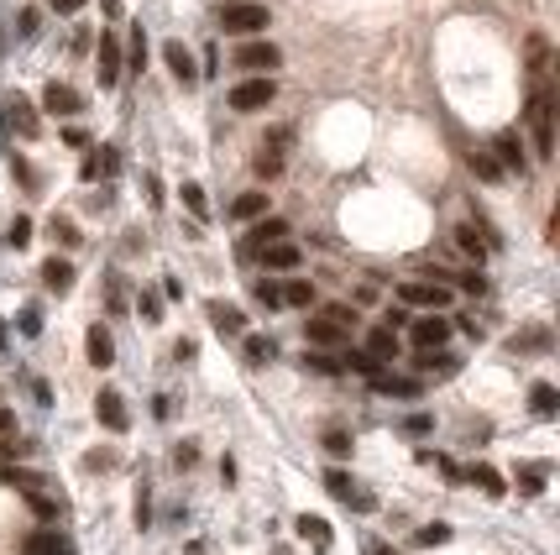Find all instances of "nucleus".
Listing matches in <instances>:
<instances>
[{"mask_svg":"<svg viewBox=\"0 0 560 555\" xmlns=\"http://www.w3.org/2000/svg\"><path fill=\"white\" fill-rule=\"evenodd\" d=\"M529 131H534V153L556 157V90H550V79H539L529 90Z\"/></svg>","mask_w":560,"mask_h":555,"instance_id":"nucleus-1","label":"nucleus"},{"mask_svg":"<svg viewBox=\"0 0 560 555\" xmlns=\"http://www.w3.org/2000/svg\"><path fill=\"white\" fill-rule=\"evenodd\" d=\"M220 27L236 31V37H257V31H267V5L262 0H225L220 5Z\"/></svg>","mask_w":560,"mask_h":555,"instance_id":"nucleus-2","label":"nucleus"},{"mask_svg":"<svg viewBox=\"0 0 560 555\" xmlns=\"http://www.w3.org/2000/svg\"><path fill=\"white\" fill-rule=\"evenodd\" d=\"M273 94H278V84H273L267 74L241 79V84L231 90V110H241V116H251V110H267V105H273Z\"/></svg>","mask_w":560,"mask_h":555,"instance_id":"nucleus-3","label":"nucleus"},{"mask_svg":"<svg viewBox=\"0 0 560 555\" xmlns=\"http://www.w3.org/2000/svg\"><path fill=\"white\" fill-rule=\"evenodd\" d=\"M398 299L404 304H414V309H445L451 304V288L440 283V273L435 278H414V283H404L398 288Z\"/></svg>","mask_w":560,"mask_h":555,"instance_id":"nucleus-4","label":"nucleus"},{"mask_svg":"<svg viewBox=\"0 0 560 555\" xmlns=\"http://www.w3.org/2000/svg\"><path fill=\"white\" fill-rule=\"evenodd\" d=\"M278 63H283V53L273 42H241L236 48V68H247V74H273Z\"/></svg>","mask_w":560,"mask_h":555,"instance_id":"nucleus-5","label":"nucleus"},{"mask_svg":"<svg viewBox=\"0 0 560 555\" xmlns=\"http://www.w3.org/2000/svg\"><path fill=\"white\" fill-rule=\"evenodd\" d=\"M100 90H116L121 84V37L116 31H100Z\"/></svg>","mask_w":560,"mask_h":555,"instance_id":"nucleus-6","label":"nucleus"},{"mask_svg":"<svg viewBox=\"0 0 560 555\" xmlns=\"http://www.w3.org/2000/svg\"><path fill=\"white\" fill-rule=\"evenodd\" d=\"M408 336H414V346H419V351H435V346H445V340H451V320H440V309H430L424 320H414V325H408Z\"/></svg>","mask_w":560,"mask_h":555,"instance_id":"nucleus-7","label":"nucleus"},{"mask_svg":"<svg viewBox=\"0 0 560 555\" xmlns=\"http://www.w3.org/2000/svg\"><path fill=\"white\" fill-rule=\"evenodd\" d=\"M94 419L105 425L110 435H121L126 425H131V414H126V399L116 393V388H100V399H94Z\"/></svg>","mask_w":560,"mask_h":555,"instance_id":"nucleus-8","label":"nucleus"},{"mask_svg":"<svg viewBox=\"0 0 560 555\" xmlns=\"http://www.w3.org/2000/svg\"><path fill=\"white\" fill-rule=\"evenodd\" d=\"M42 110H53V116H79V110H84V94L74 90V84H58V79H53V84L42 90Z\"/></svg>","mask_w":560,"mask_h":555,"instance_id":"nucleus-9","label":"nucleus"},{"mask_svg":"<svg viewBox=\"0 0 560 555\" xmlns=\"http://www.w3.org/2000/svg\"><path fill=\"white\" fill-rule=\"evenodd\" d=\"M278 236H288V220H283V216H267V220L257 216V225L247 231V242H241V251H247V257H257V251L267 247V242H278Z\"/></svg>","mask_w":560,"mask_h":555,"instance_id":"nucleus-10","label":"nucleus"},{"mask_svg":"<svg viewBox=\"0 0 560 555\" xmlns=\"http://www.w3.org/2000/svg\"><path fill=\"white\" fill-rule=\"evenodd\" d=\"M283 147H288V131H273L267 142H262V153H257V179H278L283 173Z\"/></svg>","mask_w":560,"mask_h":555,"instance_id":"nucleus-11","label":"nucleus"},{"mask_svg":"<svg viewBox=\"0 0 560 555\" xmlns=\"http://www.w3.org/2000/svg\"><path fill=\"white\" fill-rule=\"evenodd\" d=\"M257 257H262V268H273V273H293V268H299V247H293L288 236L267 242V247L257 251Z\"/></svg>","mask_w":560,"mask_h":555,"instance_id":"nucleus-12","label":"nucleus"},{"mask_svg":"<svg viewBox=\"0 0 560 555\" xmlns=\"http://www.w3.org/2000/svg\"><path fill=\"white\" fill-rule=\"evenodd\" d=\"M22 555H74V545L63 540L58 529H37V534L22 540Z\"/></svg>","mask_w":560,"mask_h":555,"instance_id":"nucleus-13","label":"nucleus"},{"mask_svg":"<svg viewBox=\"0 0 560 555\" xmlns=\"http://www.w3.org/2000/svg\"><path fill=\"white\" fill-rule=\"evenodd\" d=\"M162 58H168V68H173V79H179V84H199L194 53H188L184 42H168V48H162Z\"/></svg>","mask_w":560,"mask_h":555,"instance_id":"nucleus-14","label":"nucleus"},{"mask_svg":"<svg viewBox=\"0 0 560 555\" xmlns=\"http://www.w3.org/2000/svg\"><path fill=\"white\" fill-rule=\"evenodd\" d=\"M210 325H215L220 336H247V314H241V309L236 304H210Z\"/></svg>","mask_w":560,"mask_h":555,"instance_id":"nucleus-15","label":"nucleus"},{"mask_svg":"<svg viewBox=\"0 0 560 555\" xmlns=\"http://www.w3.org/2000/svg\"><path fill=\"white\" fill-rule=\"evenodd\" d=\"M116 168H121V153H116V147H100V153H90L84 163H79V173H84L90 184H94V179H110Z\"/></svg>","mask_w":560,"mask_h":555,"instance_id":"nucleus-16","label":"nucleus"},{"mask_svg":"<svg viewBox=\"0 0 560 555\" xmlns=\"http://www.w3.org/2000/svg\"><path fill=\"white\" fill-rule=\"evenodd\" d=\"M304 340L330 351V346H341V340H346V330L336 325V320H325V314H319V320H304Z\"/></svg>","mask_w":560,"mask_h":555,"instance_id":"nucleus-17","label":"nucleus"},{"mask_svg":"<svg viewBox=\"0 0 560 555\" xmlns=\"http://www.w3.org/2000/svg\"><path fill=\"white\" fill-rule=\"evenodd\" d=\"M493 153H498V168H513V173H524L529 163H524V142L513 137V131H503L498 142H493Z\"/></svg>","mask_w":560,"mask_h":555,"instance_id":"nucleus-18","label":"nucleus"},{"mask_svg":"<svg viewBox=\"0 0 560 555\" xmlns=\"http://www.w3.org/2000/svg\"><path fill=\"white\" fill-rule=\"evenodd\" d=\"M545 477H550V466H545V462H524L519 471H513V482H519V493H524V498L545 493Z\"/></svg>","mask_w":560,"mask_h":555,"instance_id":"nucleus-19","label":"nucleus"},{"mask_svg":"<svg viewBox=\"0 0 560 555\" xmlns=\"http://www.w3.org/2000/svg\"><path fill=\"white\" fill-rule=\"evenodd\" d=\"M84 351H90L94 367H110V362H116V340H110V330H105V325H94L90 340H84Z\"/></svg>","mask_w":560,"mask_h":555,"instance_id":"nucleus-20","label":"nucleus"},{"mask_svg":"<svg viewBox=\"0 0 560 555\" xmlns=\"http://www.w3.org/2000/svg\"><path fill=\"white\" fill-rule=\"evenodd\" d=\"M367 357H377V362H393V357H398V330H393V325H377L372 336H367Z\"/></svg>","mask_w":560,"mask_h":555,"instance_id":"nucleus-21","label":"nucleus"},{"mask_svg":"<svg viewBox=\"0 0 560 555\" xmlns=\"http://www.w3.org/2000/svg\"><path fill=\"white\" fill-rule=\"evenodd\" d=\"M5 110H11V126H16L22 137H37V131H42V121H37V110H31V100H22V94H16V100H11Z\"/></svg>","mask_w":560,"mask_h":555,"instance_id":"nucleus-22","label":"nucleus"},{"mask_svg":"<svg viewBox=\"0 0 560 555\" xmlns=\"http://www.w3.org/2000/svg\"><path fill=\"white\" fill-rule=\"evenodd\" d=\"M42 283H48L53 294H68V288H74V268H68L63 257H48V262H42Z\"/></svg>","mask_w":560,"mask_h":555,"instance_id":"nucleus-23","label":"nucleus"},{"mask_svg":"<svg viewBox=\"0 0 560 555\" xmlns=\"http://www.w3.org/2000/svg\"><path fill=\"white\" fill-rule=\"evenodd\" d=\"M293 529H299V540H310L314 551H330V524H325L319 514H304Z\"/></svg>","mask_w":560,"mask_h":555,"instance_id":"nucleus-24","label":"nucleus"},{"mask_svg":"<svg viewBox=\"0 0 560 555\" xmlns=\"http://www.w3.org/2000/svg\"><path fill=\"white\" fill-rule=\"evenodd\" d=\"M529 409L539 414V419H556V414H560V393L550 388V383H534V388H529Z\"/></svg>","mask_w":560,"mask_h":555,"instance_id":"nucleus-25","label":"nucleus"},{"mask_svg":"<svg viewBox=\"0 0 560 555\" xmlns=\"http://www.w3.org/2000/svg\"><path fill=\"white\" fill-rule=\"evenodd\" d=\"M241 357H247L251 367H267L278 357V346H273V336H247L241 340Z\"/></svg>","mask_w":560,"mask_h":555,"instance_id":"nucleus-26","label":"nucleus"},{"mask_svg":"<svg viewBox=\"0 0 560 555\" xmlns=\"http://www.w3.org/2000/svg\"><path fill=\"white\" fill-rule=\"evenodd\" d=\"M467 482H477V488H482L487 498H503V493H508V488H503V477H498V466H487V462H477V466H471V471H467Z\"/></svg>","mask_w":560,"mask_h":555,"instance_id":"nucleus-27","label":"nucleus"},{"mask_svg":"<svg viewBox=\"0 0 560 555\" xmlns=\"http://www.w3.org/2000/svg\"><path fill=\"white\" fill-rule=\"evenodd\" d=\"M372 388L377 393H398V399H414V393H419L414 377H393V372H372Z\"/></svg>","mask_w":560,"mask_h":555,"instance_id":"nucleus-28","label":"nucleus"},{"mask_svg":"<svg viewBox=\"0 0 560 555\" xmlns=\"http://www.w3.org/2000/svg\"><path fill=\"white\" fill-rule=\"evenodd\" d=\"M278 294H283V304H293V309H310V304H314V283H304V278H288V283H278Z\"/></svg>","mask_w":560,"mask_h":555,"instance_id":"nucleus-29","label":"nucleus"},{"mask_svg":"<svg viewBox=\"0 0 560 555\" xmlns=\"http://www.w3.org/2000/svg\"><path fill=\"white\" fill-rule=\"evenodd\" d=\"M304 367H310V372H325V377H341L346 362H341V357H330L325 346H314V351H304Z\"/></svg>","mask_w":560,"mask_h":555,"instance_id":"nucleus-30","label":"nucleus"},{"mask_svg":"<svg viewBox=\"0 0 560 555\" xmlns=\"http://www.w3.org/2000/svg\"><path fill=\"white\" fill-rule=\"evenodd\" d=\"M414 367L419 372H435V377H451V372H456V357H451V351H419V362H414Z\"/></svg>","mask_w":560,"mask_h":555,"instance_id":"nucleus-31","label":"nucleus"},{"mask_svg":"<svg viewBox=\"0 0 560 555\" xmlns=\"http://www.w3.org/2000/svg\"><path fill=\"white\" fill-rule=\"evenodd\" d=\"M231 216H236V220H257V216H267V194H241V199L231 205Z\"/></svg>","mask_w":560,"mask_h":555,"instance_id":"nucleus-32","label":"nucleus"},{"mask_svg":"<svg viewBox=\"0 0 560 555\" xmlns=\"http://www.w3.org/2000/svg\"><path fill=\"white\" fill-rule=\"evenodd\" d=\"M456 247L467 251V257H477V262L487 257V242L477 236V225H456Z\"/></svg>","mask_w":560,"mask_h":555,"instance_id":"nucleus-33","label":"nucleus"},{"mask_svg":"<svg viewBox=\"0 0 560 555\" xmlns=\"http://www.w3.org/2000/svg\"><path fill=\"white\" fill-rule=\"evenodd\" d=\"M467 163H471V173H477V179H482V184H498V179H503L498 157H487V153H471Z\"/></svg>","mask_w":560,"mask_h":555,"instance_id":"nucleus-34","label":"nucleus"},{"mask_svg":"<svg viewBox=\"0 0 560 555\" xmlns=\"http://www.w3.org/2000/svg\"><path fill=\"white\" fill-rule=\"evenodd\" d=\"M48 236H53V242H63V247H79V225H74L68 216H53V220H48Z\"/></svg>","mask_w":560,"mask_h":555,"instance_id":"nucleus-35","label":"nucleus"},{"mask_svg":"<svg viewBox=\"0 0 560 555\" xmlns=\"http://www.w3.org/2000/svg\"><path fill=\"white\" fill-rule=\"evenodd\" d=\"M184 205H188V216L194 220H210V205H205V189L199 184H184Z\"/></svg>","mask_w":560,"mask_h":555,"instance_id":"nucleus-36","label":"nucleus"},{"mask_svg":"<svg viewBox=\"0 0 560 555\" xmlns=\"http://www.w3.org/2000/svg\"><path fill=\"white\" fill-rule=\"evenodd\" d=\"M5 242H11V247L22 251V247H27V242H31V220H27V216H16V220H11V225H5Z\"/></svg>","mask_w":560,"mask_h":555,"instance_id":"nucleus-37","label":"nucleus"},{"mask_svg":"<svg viewBox=\"0 0 560 555\" xmlns=\"http://www.w3.org/2000/svg\"><path fill=\"white\" fill-rule=\"evenodd\" d=\"M351 372H362V377H372V372H382V362L377 357H367V351H351V357H341Z\"/></svg>","mask_w":560,"mask_h":555,"instance_id":"nucleus-38","label":"nucleus"},{"mask_svg":"<svg viewBox=\"0 0 560 555\" xmlns=\"http://www.w3.org/2000/svg\"><path fill=\"white\" fill-rule=\"evenodd\" d=\"M445 540H451V524H440V519H435V524H424L419 534H414V545H445Z\"/></svg>","mask_w":560,"mask_h":555,"instance_id":"nucleus-39","label":"nucleus"},{"mask_svg":"<svg viewBox=\"0 0 560 555\" xmlns=\"http://www.w3.org/2000/svg\"><path fill=\"white\" fill-rule=\"evenodd\" d=\"M126 58H131V68H136V74L147 68V31H142V27L131 31V53H126Z\"/></svg>","mask_w":560,"mask_h":555,"instance_id":"nucleus-40","label":"nucleus"},{"mask_svg":"<svg viewBox=\"0 0 560 555\" xmlns=\"http://www.w3.org/2000/svg\"><path fill=\"white\" fill-rule=\"evenodd\" d=\"M325 488H330V493H336V498H341V503H346V498H351V488H356V482H351V477H346L341 466H336V471H325Z\"/></svg>","mask_w":560,"mask_h":555,"instance_id":"nucleus-41","label":"nucleus"},{"mask_svg":"<svg viewBox=\"0 0 560 555\" xmlns=\"http://www.w3.org/2000/svg\"><path fill=\"white\" fill-rule=\"evenodd\" d=\"M22 456H27V445L16 440V430H11V435H0V462H22Z\"/></svg>","mask_w":560,"mask_h":555,"instance_id":"nucleus-42","label":"nucleus"},{"mask_svg":"<svg viewBox=\"0 0 560 555\" xmlns=\"http://www.w3.org/2000/svg\"><path fill=\"white\" fill-rule=\"evenodd\" d=\"M251 294H257V304H262V309H278V304H283L278 283H257V288H251Z\"/></svg>","mask_w":560,"mask_h":555,"instance_id":"nucleus-43","label":"nucleus"},{"mask_svg":"<svg viewBox=\"0 0 560 555\" xmlns=\"http://www.w3.org/2000/svg\"><path fill=\"white\" fill-rule=\"evenodd\" d=\"M325 451H330V456H351V435L330 430V435H325Z\"/></svg>","mask_w":560,"mask_h":555,"instance_id":"nucleus-44","label":"nucleus"},{"mask_svg":"<svg viewBox=\"0 0 560 555\" xmlns=\"http://www.w3.org/2000/svg\"><path fill=\"white\" fill-rule=\"evenodd\" d=\"M346 508H356V514H372V508H377V498H372V493H362V488H351Z\"/></svg>","mask_w":560,"mask_h":555,"instance_id":"nucleus-45","label":"nucleus"},{"mask_svg":"<svg viewBox=\"0 0 560 555\" xmlns=\"http://www.w3.org/2000/svg\"><path fill=\"white\" fill-rule=\"evenodd\" d=\"M325 320H336V325L346 330V325H356V309H351V304H330V309H325Z\"/></svg>","mask_w":560,"mask_h":555,"instance_id":"nucleus-46","label":"nucleus"},{"mask_svg":"<svg viewBox=\"0 0 560 555\" xmlns=\"http://www.w3.org/2000/svg\"><path fill=\"white\" fill-rule=\"evenodd\" d=\"M194 462H199V451H194V440H184V445L173 451V466H179V471H188Z\"/></svg>","mask_w":560,"mask_h":555,"instance_id":"nucleus-47","label":"nucleus"},{"mask_svg":"<svg viewBox=\"0 0 560 555\" xmlns=\"http://www.w3.org/2000/svg\"><path fill=\"white\" fill-rule=\"evenodd\" d=\"M37 22H42V11L27 5V11H22V37H37Z\"/></svg>","mask_w":560,"mask_h":555,"instance_id":"nucleus-48","label":"nucleus"},{"mask_svg":"<svg viewBox=\"0 0 560 555\" xmlns=\"http://www.w3.org/2000/svg\"><path fill=\"white\" fill-rule=\"evenodd\" d=\"M42 330V314L37 309H22V336H37Z\"/></svg>","mask_w":560,"mask_h":555,"instance_id":"nucleus-49","label":"nucleus"},{"mask_svg":"<svg viewBox=\"0 0 560 555\" xmlns=\"http://www.w3.org/2000/svg\"><path fill=\"white\" fill-rule=\"evenodd\" d=\"M461 288H467V294H487V278H482V273H461Z\"/></svg>","mask_w":560,"mask_h":555,"instance_id":"nucleus-50","label":"nucleus"},{"mask_svg":"<svg viewBox=\"0 0 560 555\" xmlns=\"http://www.w3.org/2000/svg\"><path fill=\"white\" fill-rule=\"evenodd\" d=\"M162 314V299L157 294H142V320H157Z\"/></svg>","mask_w":560,"mask_h":555,"instance_id":"nucleus-51","label":"nucleus"},{"mask_svg":"<svg viewBox=\"0 0 560 555\" xmlns=\"http://www.w3.org/2000/svg\"><path fill=\"white\" fill-rule=\"evenodd\" d=\"M48 5H53L58 16H74V11H84V0H48Z\"/></svg>","mask_w":560,"mask_h":555,"instance_id":"nucleus-52","label":"nucleus"},{"mask_svg":"<svg viewBox=\"0 0 560 555\" xmlns=\"http://www.w3.org/2000/svg\"><path fill=\"white\" fill-rule=\"evenodd\" d=\"M63 142H68V147H84L90 137H84V126H68V131H63Z\"/></svg>","mask_w":560,"mask_h":555,"instance_id":"nucleus-53","label":"nucleus"},{"mask_svg":"<svg viewBox=\"0 0 560 555\" xmlns=\"http://www.w3.org/2000/svg\"><path fill=\"white\" fill-rule=\"evenodd\" d=\"M16 430V414H11V409H0V435H11Z\"/></svg>","mask_w":560,"mask_h":555,"instance_id":"nucleus-54","label":"nucleus"},{"mask_svg":"<svg viewBox=\"0 0 560 555\" xmlns=\"http://www.w3.org/2000/svg\"><path fill=\"white\" fill-rule=\"evenodd\" d=\"M367 555H398L393 545H382V540H367Z\"/></svg>","mask_w":560,"mask_h":555,"instance_id":"nucleus-55","label":"nucleus"},{"mask_svg":"<svg viewBox=\"0 0 560 555\" xmlns=\"http://www.w3.org/2000/svg\"><path fill=\"white\" fill-rule=\"evenodd\" d=\"M105 16H121V0H105Z\"/></svg>","mask_w":560,"mask_h":555,"instance_id":"nucleus-56","label":"nucleus"}]
</instances>
